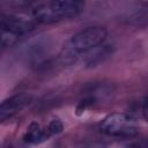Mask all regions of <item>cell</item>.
I'll list each match as a JSON object with an SVG mask.
<instances>
[{
	"label": "cell",
	"instance_id": "6da1fadb",
	"mask_svg": "<svg viewBox=\"0 0 148 148\" xmlns=\"http://www.w3.org/2000/svg\"><path fill=\"white\" fill-rule=\"evenodd\" d=\"M108 36V30L101 25L88 27L73 35L61 47L59 60L64 65L75 62L82 54L98 47Z\"/></svg>",
	"mask_w": 148,
	"mask_h": 148
},
{
	"label": "cell",
	"instance_id": "7a4b0ae2",
	"mask_svg": "<svg viewBox=\"0 0 148 148\" xmlns=\"http://www.w3.org/2000/svg\"><path fill=\"white\" fill-rule=\"evenodd\" d=\"M83 7V2L74 0L45 1L34 3L30 7V13L35 22L50 24L79 15Z\"/></svg>",
	"mask_w": 148,
	"mask_h": 148
},
{
	"label": "cell",
	"instance_id": "3957f363",
	"mask_svg": "<svg viewBox=\"0 0 148 148\" xmlns=\"http://www.w3.org/2000/svg\"><path fill=\"white\" fill-rule=\"evenodd\" d=\"M1 45L2 47L14 45L22 36L35 28V21L18 15L1 14Z\"/></svg>",
	"mask_w": 148,
	"mask_h": 148
},
{
	"label": "cell",
	"instance_id": "277c9868",
	"mask_svg": "<svg viewBox=\"0 0 148 148\" xmlns=\"http://www.w3.org/2000/svg\"><path fill=\"white\" fill-rule=\"evenodd\" d=\"M101 131L110 136L117 138H134L138 134L135 119L123 112H114L106 116L99 126Z\"/></svg>",
	"mask_w": 148,
	"mask_h": 148
},
{
	"label": "cell",
	"instance_id": "5b68a950",
	"mask_svg": "<svg viewBox=\"0 0 148 148\" xmlns=\"http://www.w3.org/2000/svg\"><path fill=\"white\" fill-rule=\"evenodd\" d=\"M32 99L31 95L18 94L5 99L0 105V120L3 121L8 118H12L21 110H23Z\"/></svg>",
	"mask_w": 148,
	"mask_h": 148
},
{
	"label": "cell",
	"instance_id": "8992f818",
	"mask_svg": "<svg viewBox=\"0 0 148 148\" xmlns=\"http://www.w3.org/2000/svg\"><path fill=\"white\" fill-rule=\"evenodd\" d=\"M52 135L50 134L46 126H42L38 123H32L27 128V132L23 135V140L30 145H39L49 140Z\"/></svg>",
	"mask_w": 148,
	"mask_h": 148
},
{
	"label": "cell",
	"instance_id": "52a82bcc",
	"mask_svg": "<svg viewBox=\"0 0 148 148\" xmlns=\"http://www.w3.org/2000/svg\"><path fill=\"white\" fill-rule=\"evenodd\" d=\"M108 46H109V45H105V46H103L101 50H98V51H96L94 54H91L92 57H89V58H88L87 64H88L89 66H94L95 64L103 61V60H104L108 56H110V53H111V50H110V47H108Z\"/></svg>",
	"mask_w": 148,
	"mask_h": 148
},
{
	"label": "cell",
	"instance_id": "ba28073f",
	"mask_svg": "<svg viewBox=\"0 0 148 148\" xmlns=\"http://www.w3.org/2000/svg\"><path fill=\"white\" fill-rule=\"evenodd\" d=\"M46 127H47V130H49V132H50L51 135H57V134L61 133L62 130H64V125H62L61 120L58 119V118L51 119V120L47 123Z\"/></svg>",
	"mask_w": 148,
	"mask_h": 148
},
{
	"label": "cell",
	"instance_id": "9c48e42d",
	"mask_svg": "<svg viewBox=\"0 0 148 148\" xmlns=\"http://www.w3.org/2000/svg\"><path fill=\"white\" fill-rule=\"evenodd\" d=\"M95 103V97L92 96H88V97H84L83 99H81L76 106V114H81L82 112H84L88 108H90L92 104Z\"/></svg>",
	"mask_w": 148,
	"mask_h": 148
},
{
	"label": "cell",
	"instance_id": "30bf717a",
	"mask_svg": "<svg viewBox=\"0 0 148 148\" xmlns=\"http://www.w3.org/2000/svg\"><path fill=\"white\" fill-rule=\"evenodd\" d=\"M124 148H148V139L146 138L132 139L125 145Z\"/></svg>",
	"mask_w": 148,
	"mask_h": 148
},
{
	"label": "cell",
	"instance_id": "8fae6325",
	"mask_svg": "<svg viewBox=\"0 0 148 148\" xmlns=\"http://www.w3.org/2000/svg\"><path fill=\"white\" fill-rule=\"evenodd\" d=\"M142 114H143L145 119L148 121V97H146L142 103Z\"/></svg>",
	"mask_w": 148,
	"mask_h": 148
},
{
	"label": "cell",
	"instance_id": "7c38bea8",
	"mask_svg": "<svg viewBox=\"0 0 148 148\" xmlns=\"http://www.w3.org/2000/svg\"><path fill=\"white\" fill-rule=\"evenodd\" d=\"M84 148H104L99 145H91V146H88V147H84Z\"/></svg>",
	"mask_w": 148,
	"mask_h": 148
}]
</instances>
